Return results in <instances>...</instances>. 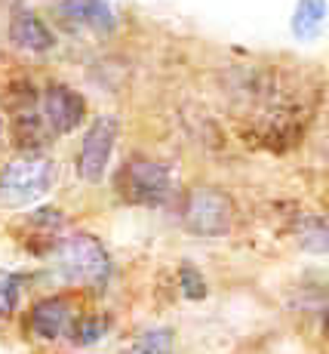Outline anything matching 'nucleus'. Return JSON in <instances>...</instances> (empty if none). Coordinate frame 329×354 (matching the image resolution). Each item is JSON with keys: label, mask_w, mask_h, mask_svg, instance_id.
Segmentation results:
<instances>
[{"label": "nucleus", "mask_w": 329, "mask_h": 354, "mask_svg": "<svg viewBox=\"0 0 329 354\" xmlns=\"http://www.w3.org/2000/svg\"><path fill=\"white\" fill-rule=\"evenodd\" d=\"M326 16H329L326 0H299L296 10H292V19H290L292 37L301 40V44H311V40L323 31Z\"/></svg>", "instance_id": "9d476101"}, {"label": "nucleus", "mask_w": 329, "mask_h": 354, "mask_svg": "<svg viewBox=\"0 0 329 354\" xmlns=\"http://www.w3.org/2000/svg\"><path fill=\"white\" fill-rule=\"evenodd\" d=\"M114 142H118V120L111 114L95 118L90 129H86L84 142H80V154H77V173L84 182H102L108 163H111Z\"/></svg>", "instance_id": "20e7f679"}, {"label": "nucleus", "mask_w": 329, "mask_h": 354, "mask_svg": "<svg viewBox=\"0 0 329 354\" xmlns=\"http://www.w3.org/2000/svg\"><path fill=\"white\" fill-rule=\"evenodd\" d=\"M105 330H108V324L102 321V317H86V321L71 326V336H74V342L77 345H93V342H99V339L105 336Z\"/></svg>", "instance_id": "4468645a"}, {"label": "nucleus", "mask_w": 329, "mask_h": 354, "mask_svg": "<svg viewBox=\"0 0 329 354\" xmlns=\"http://www.w3.org/2000/svg\"><path fill=\"white\" fill-rule=\"evenodd\" d=\"M326 333H329V311H326Z\"/></svg>", "instance_id": "2eb2a0df"}, {"label": "nucleus", "mask_w": 329, "mask_h": 354, "mask_svg": "<svg viewBox=\"0 0 329 354\" xmlns=\"http://www.w3.org/2000/svg\"><path fill=\"white\" fill-rule=\"evenodd\" d=\"M231 222V203L222 192H212V188H194L185 203V225L194 234L203 237H216L228 228Z\"/></svg>", "instance_id": "423d86ee"}, {"label": "nucleus", "mask_w": 329, "mask_h": 354, "mask_svg": "<svg viewBox=\"0 0 329 354\" xmlns=\"http://www.w3.org/2000/svg\"><path fill=\"white\" fill-rule=\"evenodd\" d=\"M59 12L68 22L80 25V28L99 31V34H111L114 25H118L114 10L105 0H59Z\"/></svg>", "instance_id": "1a4fd4ad"}, {"label": "nucleus", "mask_w": 329, "mask_h": 354, "mask_svg": "<svg viewBox=\"0 0 329 354\" xmlns=\"http://www.w3.org/2000/svg\"><path fill=\"white\" fill-rule=\"evenodd\" d=\"M40 118L50 136H68L74 133L86 118V102L77 90L65 84H50L40 96Z\"/></svg>", "instance_id": "39448f33"}, {"label": "nucleus", "mask_w": 329, "mask_h": 354, "mask_svg": "<svg viewBox=\"0 0 329 354\" xmlns=\"http://www.w3.org/2000/svg\"><path fill=\"white\" fill-rule=\"evenodd\" d=\"M114 185H118L120 197H126L129 203H139V207H163L173 194L169 169L148 158H129L118 169Z\"/></svg>", "instance_id": "f03ea898"}, {"label": "nucleus", "mask_w": 329, "mask_h": 354, "mask_svg": "<svg viewBox=\"0 0 329 354\" xmlns=\"http://www.w3.org/2000/svg\"><path fill=\"white\" fill-rule=\"evenodd\" d=\"M19 277L12 274V271H0V321H6V317L16 311L19 305Z\"/></svg>", "instance_id": "9b49d317"}, {"label": "nucleus", "mask_w": 329, "mask_h": 354, "mask_svg": "<svg viewBox=\"0 0 329 354\" xmlns=\"http://www.w3.org/2000/svg\"><path fill=\"white\" fill-rule=\"evenodd\" d=\"M71 324H74V308L65 296L40 299V302L31 308V317H28V330L37 339H46V342L71 333Z\"/></svg>", "instance_id": "0eeeda50"}, {"label": "nucleus", "mask_w": 329, "mask_h": 354, "mask_svg": "<svg viewBox=\"0 0 329 354\" xmlns=\"http://www.w3.org/2000/svg\"><path fill=\"white\" fill-rule=\"evenodd\" d=\"M53 182H56L53 160L40 154H25L6 163V169L0 173V201L6 207H28L50 192Z\"/></svg>", "instance_id": "f257e3e1"}, {"label": "nucleus", "mask_w": 329, "mask_h": 354, "mask_svg": "<svg viewBox=\"0 0 329 354\" xmlns=\"http://www.w3.org/2000/svg\"><path fill=\"white\" fill-rule=\"evenodd\" d=\"M10 40L25 53H50L56 46L53 31L31 10H16L10 19Z\"/></svg>", "instance_id": "6e6552de"}, {"label": "nucleus", "mask_w": 329, "mask_h": 354, "mask_svg": "<svg viewBox=\"0 0 329 354\" xmlns=\"http://www.w3.org/2000/svg\"><path fill=\"white\" fill-rule=\"evenodd\" d=\"M179 281H182V296L191 299V302L207 296V281H203V274L194 268V265H182Z\"/></svg>", "instance_id": "ddd939ff"}, {"label": "nucleus", "mask_w": 329, "mask_h": 354, "mask_svg": "<svg viewBox=\"0 0 329 354\" xmlns=\"http://www.w3.org/2000/svg\"><path fill=\"white\" fill-rule=\"evenodd\" d=\"M56 268L71 283H102L111 271L108 253L93 234H71L59 241L56 247Z\"/></svg>", "instance_id": "7ed1b4c3"}, {"label": "nucleus", "mask_w": 329, "mask_h": 354, "mask_svg": "<svg viewBox=\"0 0 329 354\" xmlns=\"http://www.w3.org/2000/svg\"><path fill=\"white\" fill-rule=\"evenodd\" d=\"M169 348H173L169 333L167 330H151V333H145V336L133 345V351H129V354H169Z\"/></svg>", "instance_id": "f8f14e48"}]
</instances>
